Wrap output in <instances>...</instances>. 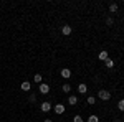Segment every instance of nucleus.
I'll list each match as a JSON object with an SVG mask.
<instances>
[{"mask_svg":"<svg viewBox=\"0 0 124 122\" xmlns=\"http://www.w3.org/2000/svg\"><path fill=\"white\" fill-rule=\"evenodd\" d=\"M98 97H99L101 101H109V99H111V93L106 91V89H101V91L98 93Z\"/></svg>","mask_w":124,"mask_h":122,"instance_id":"f257e3e1","label":"nucleus"},{"mask_svg":"<svg viewBox=\"0 0 124 122\" xmlns=\"http://www.w3.org/2000/svg\"><path fill=\"white\" fill-rule=\"evenodd\" d=\"M51 109H53V106H51V102H48V101L40 104V111H41V112H50Z\"/></svg>","mask_w":124,"mask_h":122,"instance_id":"f03ea898","label":"nucleus"},{"mask_svg":"<svg viewBox=\"0 0 124 122\" xmlns=\"http://www.w3.org/2000/svg\"><path fill=\"white\" fill-rule=\"evenodd\" d=\"M65 109H66V107H65V104H56V106H53V111H55L58 115H61V114L65 112Z\"/></svg>","mask_w":124,"mask_h":122,"instance_id":"7ed1b4c3","label":"nucleus"},{"mask_svg":"<svg viewBox=\"0 0 124 122\" xmlns=\"http://www.w3.org/2000/svg\"><path fill=\"white\" fill-rule=\"evenodd\" d=\"M38 86H40V89H38L40 94H48V93H50V86H48V84L41 83V84H38Z\"/></svg>","mask_w":124,"mask_h":122,"instance_id":"20e7f679","label":"nucleus"},{"mask_svg":"<svg viewBox=\"0 0 124 122\" xmlns=\"http://www.w3.org/2000/svg\"><path fill=\"white\" fill-rule=\"evenodd\" d=\"M30 89H31V83H30V81H23V83H22V91L28 93Z\"/></svg>","mask_w":124,"mask_h":122,"instance_id":"39448f33","label":"nucleus"},{"mask_svg":"<svg viewBox=\"0 0 124 122\" xmlns=\"http://www.w3.org/2000/svg\"><path fill=\"white\" fill-rule=\"evenodd\" d=\"M61 76H63L65 79H70V78H71V69H68V68H63V69H61Z\"/></svg>","mask_w":124,"mask_h":122,"instance_id":"423d86ee","label":"nucleus"},{"mask_svg":"<svg viewBox=\"0 0 124 122\" xmlns=\"http://www.w3.org/2000/svg\"><path fill=\"white\" fill-rule=\"evenodd\" d=\"M71 31H73V28H71L70 25H65V27L61 28V33H63L65 36H68V35H71Z\"/></svg>","mask_w":124,"mask_h":122,"instance_id":"0eeeda50","label":"nucleus"},{"mask_svg":"<svg viewBox=\"0 0 124 122\" xmlns=\"http://www.w3.org/2000/svg\"><path fill=\"white\" fill-rule=\"evenodd\" d=\"M98 58H99L101 61H106V59L109 58V53H108L106 50H103V51H99V55H98Z\"/></svg>","mask_w":124,"mask_h":122,"instance_id":"6e6552de","label":"nucleus"},{"mask_svg":"<svg viewBox=\"0 0 124 122\" xmlns=\"http://www.w3.org/2000/svg\"><path fill=\"white\" fill-rule=\"evenodd\" d=\"M78 93H79V94H86V93H88V86H86L85 83L78 84Z\"/></svg>","mask_w":124,"mask_h":122,"instance_id":"1a4fd4ad","label":"nucleus"},{"mask_svg":"<svg viewBox=\"0 0 124 122\" xmlns=\"http://www.w3.org/2000/svg\"><path fill=\"white\" fill-rule=\"evenodd\" d=\"M68 104H70V106H76L78 104V97L76 96H70V97H68Z\"/></svg>","mask_w":124,"mask_h":122,"instance_id":"9d476101","label":"nucleus"},{"mask_svg":"<svg viewBox=\"0 0 124 122\" xmlns=\"http://www.w3.org/2000/svg\"><path fill=\"white\" fill-rule=\"evenodd\" d=\"M117 10H119L117 3H114V2H113V3H109V12H111V13H116Z\"/></svg>","mask_w":124,"mask_h":122,"instance_id":"9b49d317","label":"nucleus"},{"mask_svg":"<svg viewBox=\"0 0 124 122\" xmlns=\"http://www.w3.org/2000/svg\"><path fill=\"white\" fill-rule=\"evenodd\" d=\"M104 63H106V68H108V69H111V68H114V61H113L111 58H108V59H106Z\"/></svg>","mask_w":124,"mask_h":122,"instance_id":"f8f14e48","label":"nucleus"},{"mask_svg":"<svg viewBox=\"0 0 124 122\" xmlns=\"http://www.w3.org/2000/svg\"><path fill=\"white\" fill-rule=\"evenodd\" d=\"M86 122H99V117L94 115V114H91V115L88 117V121H86Z\"/></svg>","mask_w":124,"mask_h":122,"instance_id":"ddd939ff","label":"nucleus"},{"mask_svg":"<svg viewBox=\"0 0 124 122\" xmlns=\"http://www.w3.org/2000/svg\"><path fill=\"white\" fill-rule=\"evenodd\" d=\"M33 81H35L37 84H41V81H43V78H41V74H35V76H33Z\"/></svg>","mask_w":124,"mask_h":122,"instance_id":"4468645a","label":"nucleus"},{"mask_svg":"<svg viewBox=\"0 0 124 122\" xmlns=\"http://www.w3.org/2000/svg\"><path fill=\"white\" fill-rule=\"evenodd\" d=\"M86 102H88V104H91V106H94V102H96V97H94V96H89V97L86 99Z\"/></svg>","mask_w":124,"mask_h":122,"instance_id":"2eb2a0df","label":"nucleus"},{"mask_svg":"<svg viewBox=\"0 0 124 122\" xmlns=\"http://www.w3.org/2000/svg\"><path fill=\"white\" fill-rule=\"evenodd\" d=\"M61 89H63V93H70V91H71V86L68 84V83H65V84H63V87H61Z\"/></svg>","mask_w":124,"mask_h":122,"instance_id":"dca6fc26","label":"nucleus"},{"mask_svg":"<svg viewBox=\"0 0 124 122\" xmlns=\"http://www.w3.org/2000/svg\"><path fill=\"white\" fill-rule=\"evenodd\" d=\"M117 109H119L121 112H124V99H121V101L117 102Z\"/></svg>","mask_w":124,"mask_h":122,"instance_id":"f3484780","label":"nucleus"},{"mask_svg":"<svg viewBox=\"0 0 124 122\" xmlns=\"http://www.w3.org/2000/svg\"><path fill=\"white\" fill-rule=\"evenodd\" d=\"M73 122H85V119H83L81 115H75V117H73Z\"/></svg>","mask_w":124,"mask_h":122,"instance_id":"a211bd4d","label":"nucleus"},{"mask_svg":"<svg viewBox=\"0 0 124 122\" xmlns=\"http://www.w3.org/2000/svg\"><path fill=\"white\" fill-rule=\"evenodd\" d=\"M113 23H114V22H113V18H111V17H108V18H106V25H108V27H111Z\"/></svg>","mask_w":124,"mask_h":122,"instance_id":"6ab92c4d","label":"nucleus"},{"mask_svg":"<svg viewBox=\"0 0 124 122\" xmlns=\"http://www.w3.org/2000/svg\"><path fill=\"white\" fill-rule=\"evenodd\" d=\"M28 101H30V102H35V101H37V96H35V94H30Z\"/></svg>","mask_w":124,"mask_h":122,"instance_id":"aec40b11","label":"nucleus"},{"mask_svg":"<svg viewBox=\"0 0 124 122\" xmlns=\"http://www.w3.org/2000/svg\"><path fill=\"white\" fill-rule=\"evenodd\" d=\"M43 122H53V121H51V119H45Z\"/></svg>","mask_w":124,"mask_h":122,"instance_id":"412c9836","label":"nucleus"},{"mask_svg":"<svg viewBox=\"0 0 124 122\" xmlns=\"http://www.w3.org/2000/svg\"><path fill=\"white\" fill-rule=\"evenodd\" d=\"M116 122H123V121H116Z\"/></svg>","mask_w":124,"mask_h":122,"instance_id":"4be33fe9","label":"nucleus"}]
</instances>
